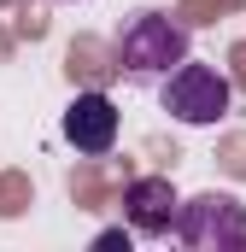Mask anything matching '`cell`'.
I'll return each instance as SVG.
<instances>
[{"mask_svg": "<svg viewBox=\"0 0 246 252\" xmlns=\"http://www.w3.org/2000/svg\"><path fill=\"white\" fill-rule=\"evenodd\" d=\"M187 59V24L170 12H135L118 30V70L129 82H164Z\"/></svg>", "mask_w": 246, "mask_h": 252, "instance_id": "1", "label": "cell"}, {"mask_svg": "<svg viewBox=\"0 0 246 252\" xmlns=\"http://www.w3.org/2000/svg\"><path fill=\"white\" fill-rule=\"evenodd\" d=\"M158 100L164 112L187 129H205V124H223L229 106H235V88L217 64H199V59H182L164 82H158Z\"/></svg>", "mask_w": 246, "mask_h": 252, "instance_id": "2", "label": "cell"}, {"mask_svg": "<svg viewBox=\"0 0 246 252\" xmlns=\"http://www.w3.org/2000/svg\"><path fill=\"white\" fill-rule=\"evenodd\" d=\"M176 241L187 252H241L246 247V205L235 193H193L176 211Z\"/></svg>", "mask_w": 246, "mask_h": 252, "instance_id": "3", "label": "cell"}, {"mask_svg": "<svg viewBox=\"0 0 246 252\" xmlns=\"http://www.w3.org/2000/svg\"><path fill=\"white\" fill-rule=\"evenodd\" d=\"M64 141L82 153V158H106L112 147H118V106H112V94H100V88H88V94H76L70 106H64Z\"/></svg>", "mask_w": 246, "mask_h": 252, "instance_id": "4", "label": "cell"}, {"mask_svg": "<svg viewBox=\"0 0 246 252\" xmlns=\"http://www.w3.org/2000/svg\"><path fill=\"white\" fill-rule=\"evenodd\" d=\"M176 211L182 199L170 188V176H135L123 188V217L135 235H176Z\"/></svg>", "mask_w": 246, "mask_h": 252, "instance_id": "5", "label": "cell"}, {"mask_svg": "<svg viewBox=\"0 0 246 252\" xmlns=\"http://www.w3.org/2000/svg\"><path fill=\"white\" fill-rule=\"evenodd\" d=\"M59 6H82V0H59Z\"/></svg>", "mask_w": 246, "mask_h": 252, "instance_id": "6", "label": "cell"}]
</instances>
